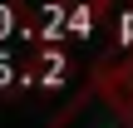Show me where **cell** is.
Returning a JSON list of instances; mask_svg holds the SVG:
<instances>
[{
    "instance_id": "cell-1",
    "label": "cell",
    "mask_w": 133,
    "mask_h": 128,
    "mask_svg": "<svg viewBox=\"0 0 133 128\" xmlns=\"http://www.w3.org/2000/svg\"><path fill=\"white\" fill-rule=\"evenodd\" d=\"M89 84H94V89H99V94H104V99L133 123V39L123 44V54L104 59V64L89 74Z\"/></svg>"
}]
</instances>
